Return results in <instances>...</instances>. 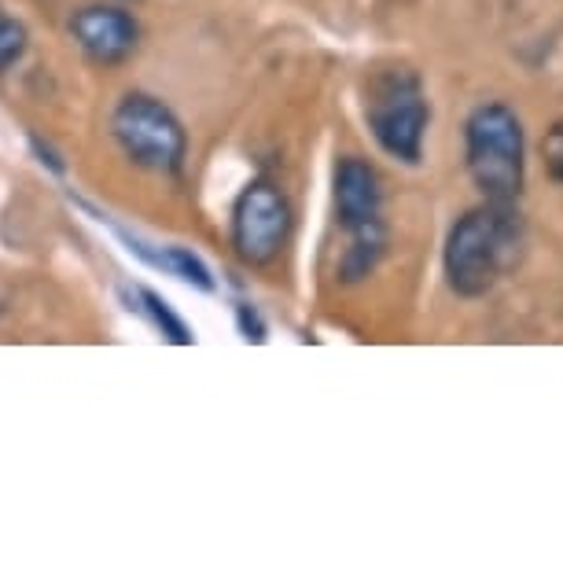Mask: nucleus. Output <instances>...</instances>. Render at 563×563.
<instances>
[{"label": "nucleus", "mask_w": 563, "mask_h": 563, "mask_svg": "<svg viewBox=\"0 0 563 563\" xmlns=\"http://www.w3.org/2000/svg\"><path fill=\"white\" fill-rule=\"evenodd\" d=\"M291 203L273 180H251L232 207V247L240 262L247 265H273L291 236Z\"/></svg>", "instance_id": "39448f33"}, {"label": "nucleus", "mask_w": 563, "mask_h": 563, "mask_svg": "<svg viewBox=\"0 0 563 563\" xmlns=\"http://www.w3.org/2000/svg\"><path fill=\"white\" fill-rule=\"evenodd\" d=\"M125 299H130V310H136L141 317H147L152 321L155 332H163L169 343H177V346H188L192 343V332H188V324L180 321V317L169 310V302L166 299H158L155 291H147V288H130L125 291Z\"/></svg>", "instance_id": "1a4fd4ad"}, {"label": "nucleus", "mask_w": 563, "mask_h": 563, "mask_svg": "<svg viewBox=\"0 0 563 563\" xmlns=\"http://www.w3.org/2000/svg\"><path fill=\"white\" fill-rule=\"evenodd\" d=\"M130 251L136 254V258H144L147 265H155V269H163L166 276H174V280H180V284H192V288H203V291L214 288L207 262L188 247H177V243H169V247H152V243L130 240Z\"/></svg>", "instance_id": "6e6552de"}, {"label": "nucleus", "mask_w": 563, "mask_h": 563, "mask_svg": "<svg viewBox=\"0 0 563 563\" xmlns=\"http://www.w3.org/2000/svg\"><path fill=\"white\" fill-rule=\"evenodd\" d=\"M335 210H339V225L346 232L384 225L379 221L384 188H379V174L365 158H343L335 166Z\"/></svg>", "instance_id": "0eeeda50"}, {"label": "nucleus", "mask_w": 563, "mask_h": 563, "mask_svg": "<svg viewBox=\"0 0 563 563\" xmlns=\"http://www.w3.org/2000/svg\"><path fill=\"white\" fill-rule=\"evenodd\" d=\"M26 52V30L15 19L0 15V70H8L12 63L23 59Z\"/></svg>", "instance_id": "9b49d317"}, {"label": "nucleus", "mask_w": 563, "mask_h": 563, "mask_svg": "<svg viewBox=\"0 0 563 563\" xmlns=\"http://www.w3.org/2000/svg\"><path fill=\"white\" fill-rule=\"evenodd\" d=\"M464 155L475 188L490 203H516L527 180L523 122L505 103H479L464 122Z\"/></svg>", "instance_id": "f03ea898"}, {"label": "nucleus", "mask_w": 563, "mask_h": 563, "mask_svg": "<svg viewBox=\"0 0 563 563\" xmlns=\"http://www.w3.org/2000/svg\"><path fill=\"white\" fill-rule=\"evenodd\" d=\"M111 133L122 155L147 174H177L185 166L188 136L185 125L163 100L147 92H130L111 114Z\"/></svg>", "instance_id": "20e7f679"}, {"label": "nucleus", "mask_w": 563, "mask_h": 563, "mask_svg": "<svg viewBox=\"0 0 563 563\" xmlns=\"http://www.w3.org/2000/svg\"><path fill=\"white\" fill-rule=\"evenodd\" d=\"M384 247H387V232L384 225H372V229H357L350 232V247L343 254V280L354 284V280H365V276L376 269V262L384 258Z\"/></svg>", "instance_id": "9d476101"}, {"label": "nucleus", "mask_w": 563, "mask_h": 563, "mask_svg": "<svg viewBox=\"0 0 563 563\" xmlns=\"http://www.w3.org/2000/svg\"><path fill=\"white\" fill-rule=\"evenodd\" d=\"M70 34L78 48L100 67H114V63L130 59L141 41V26L125 8L114 4H85L70 19Z\"/></svg>", "instance_id": "423d86ee"}, {"label": "nucleus", "mask_w": 563, "mask_h": 563, "mask_svg": "<svg viewBox=\"0 0 563 563\" xmlns=\"http://www.w3.org/2000/svg\"><path fill=\"white\" fill-rule=\"evenodd\" d=\"M549 163H552V174L563 180V125H556V133L549 136Z\"/></svg>", "instance_id": "f8f14e48"}, {"label": "nucleus", "mask_w": 563, "mask_h": 563, "mask_svg": "<svg viewBox=\"0 0 563 563\" xmlns=\"http://www.w3.org/2000/svg\"><path fill=\"white\" fill-rule=\"evenodd\" d=\"M523 247V225H519L516 203H490L467 210L445 236V280L461 299H483L497 288L508 265Z\"/></svg>", "instance_id": "f257e3e1"}, {"label": "nucleus", "mask_w": 563, "mask_h": 563, "mask_svg": "<svg viewBox=\"0 0 563 563\" xmlns=\"http://www.w3.org/2000/svg\"><path fill=\"white\" fill-rule=\"evenodd\" d=\"M368 130L376 144L390 158L406 166H417L423 158V136H428L431 108L420 89V78L409 70L379 74L368 89Z\"/></svg>", "instance_id": "7ed1b4c3"}]
</instances>
